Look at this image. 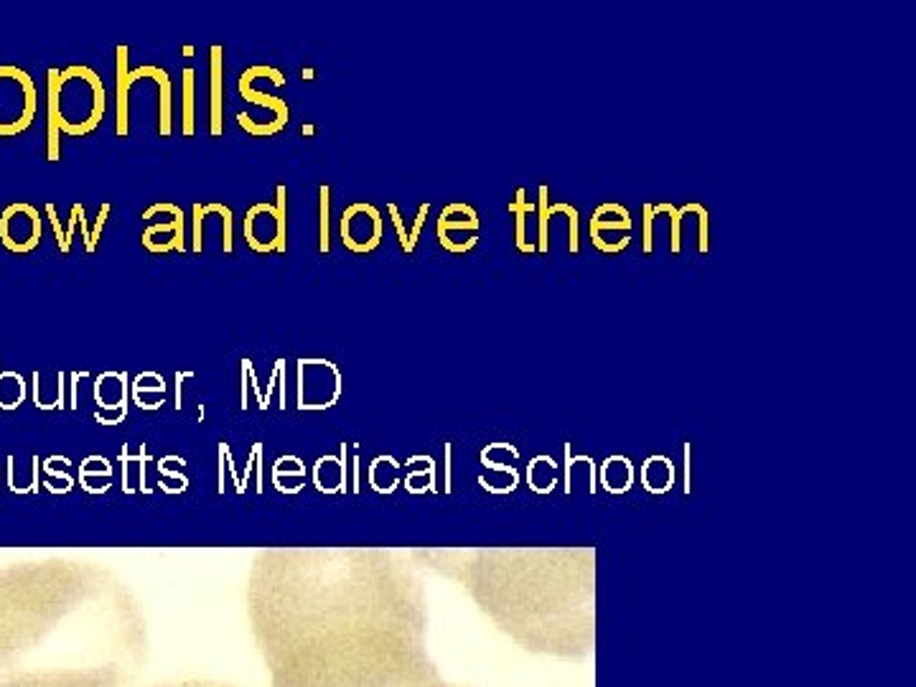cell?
Masks as SVG:
<instances>
[{
  "instance_id": "cell-1",
  "label": "cell",
  "mask_w": 916,
  "mask_h": 687,
  "mask_svg": "<svg viewBox=\"0 0 916 687\" xmlns=\"http://www.w3.org/2000/svg\"><path fill=\"white\" fill-rule=\"evenodd\" d=\"M250 621L273 687H423L441 677L410 581L275 563L252 581Z\"/></svg>"
},
{
  "instance_id": "cell-2",
  "label": "cell",
  "mask_w": 916,
  "mask_h": 687,
  "mask_svg": "<svg viewBox=\"0 0 916 687\" xmlns=\"http://www.w3.org/2000/svg\"><path fill=\"white\" fill-rule=\"evenodd\" d=\"M148 634L133 598L79 570L0 576V687H128Z\"/></svg>"
},
{
  "instance_id": "cell-3",
  "label": "cell",
  "mask_w": 916,
  "mask_h": 687,
  "mask_svg": "<svg viewBox=\"0 0 916 687\" xmlns=\"http://www.w3.org/2000/svg\"><path fill=\"white\" fill-rule=\"evenodd\" d=\"M107 95L102 77L95 69L74 64L59 77V112H62V135L84 138L95 133L105 120Z\"/></svg>"
},
{
  "instance_id": "cell-4",
  "label": "cell",
  "mask_w": 916,
  "mask_h": 687,
  "mask_svg": "<svg viewBox=\"0 0 916 687\" xmlns=\"http://www.w3.org/2000/svg\"><path fill=\"white\" fill-rule=\"evenodd\" d=\"M39 110L34 79L21 67H0V138H16L31 128Z\"/></svg>"
},
{
  "instance_id": "cell-5",
  "label": "cell",
  "mask_w": 916,
  "mask_h": 687,
  "mask_svg": "<svg viewBox=\"0 0 916 687\" xmlns=\"http://www.w3.org/2000/svg\"><path fill=\"white\" fill-rule=\"evenodd\" d=\"M285 199L288 191L280 184L275 189V202L252 204L245 217V240L257 255L285 252L288 247V222H285Z\"/></svg>"
},
{
  "instance_id": "cell-6",
  "label": "cell",
  "mask_w": 916,
  "mask_h": 687,
  "mask_svg": "<svg viewBox=\"0 0 916 687\" xmlns=\"http://www.w3.org/2000/svg\"><path fill=\"white\" fill-rule=\"evenodd\" d=\"M44 240V219L28 202H13L0 214V242L13 255H28Z\"/></svg>"
},
{
  "instance_id": "cell-7",
  "label": "cell",
  "mask_w": 916,
  "mask_h": 687,
  "mask_svg": "<svg viewBox=\"0 0 916 687\" xmlns=\"http://www.w3.org/2000/svg\"><path fill=\"white\" fill-rule=\"evenodd\" d=\"M436 232L443 250L453 252V255H464V252L474 250L476 242H479V214L469 204H448L438 217Z\"/></svg>"
},
{
  "instance_id": "cell-8",
  "label": "cell",
  "mask_w": 916,
  "mask_h": 687,
  "mask_svg": "<svg viewBox=\"0 0 916 687\" xmlns=\"http://www.w3.org/2000/svg\"><path fill=\"white\" fill-rule=\"evenodd\" d=\"M341 242L344 247L357 255H364V252H372L380 247L382 242V217L380 209L372 207L367 202H357L347 209V212L341 214Z\"/></svg>"
},
{
  "instance_id": "cell-9",
  "label": "cell",
  "mask_w": 916,
  "mask_h": 687,
  "mask_svg": "<svg viewBox=\"0 0 916 687\" xmlns=\"http://www.w3.org/2000/svg\"><path fill=\"white\" fill-rule=\"evenodd\" d=\"M255 79H257V67H250V69H245V72H242V77H240V97L245 102H250V105L263 107V110H265V123H268V135H278L280 130H283L285 125H288V120H291V107L285 105V100H280V97L263 95V92H257L255 87H252V84H255Z\"/></svg>"
},
{
  "instance_id": "cell-10",
  "label": "cell",
  "mask_w": 916,
  "mask_h": 687,
  "mask_svg": "<svg viewBox=\"0 0 916 687\" xmlns=\"http://www.w3.org/2000/svg\"><path fill=\"white\" fill-rule=\"evenodd\" d=\"M143 247L153 255H166V252H184V209L176 207L174 219H163V222L151 224L140 237Z\"/></svg>"
},
{
  "instance_id": "cell-11",
  "label": "cell",
  "mask_w": 916,
  "mask_h": 687,
  "mask_svg": "<svg viewBox=\"0 0 916 687\" xmlns=\"http://www.w3.org/2000/svg\"><path fill=\"white\" fill-rule=\"evenodd\" d=\"M59 77L62 69H49V79H46V158L51 163H56L62 158V112H59Z\"/></svg>"
},
{
  "instance_id": "cell-12",
  "label": "cell",
  "mask_w": 916,
  "mask_h": 687,
  "mask_svg": "<svg viewBox=\"0 0 916 687\" xmlns=\"http://www.w3.org/2000/svg\"><path fill=\"white\" fill-rule=\"evenodd\" d=\"M209 69H212V82H209V90H212V102H209L212 125H209V133H212V138H219L224 133V46L214 44L209 49Z\"/></svg>"
},
{
  "instance_id": "cell-13",
  "label": "cell",
  "mask_w": 916,
  "mask_h": 687,
  "mask_svg": "<svg viewBox=\"0 0 916 687\" xmlns=\"http://www.w3.org/2000/svg\"><path fill=\"white\" fill-rule=\"evenodd\" d=\"M606 232L609 235L619 232V237L632 235V214H629V209L621 207V204H601L591 219V240L604 237Z\"/></svg>"
},
{
  "instance_id": "cell-14",
  "label": "cell",
  "mask_w": 916,
  "mask_h": 687,
  "mask_svg": "<svg viewBox=\"0 0 916 687\" xmlns=\"http://www.w3.org/2000/svg\"><path fill=\"white\" fill-rule=\"evenodd\" d=\"M115 54H118V95H115L118 97V125H115V133H118V138H128V92L138 82V77L143 79V74H140V69L138 72L128 69V46L120 44Z\"/></svg>"
},
{
  "instance_id": "cell-15",
  "label": "cell",
  "mask_w": 916,
  "mask_h": 687,
  "mask_svg": "<svg viewBox=\"0 0 916 687\" xmlns=\"http://www.w3.org/2000/svg\"><path fill=\"white\" fill-rule=\"evenodd\" d=\"M509 212L517 214V247H520V252H535V245L527 242V235H525V219H527V214L535 212V204L527 202L525 189H517L514 202L509 204Z\"/></svg>"
},
{
  "instance_id": "cell-16",
  "label": "cell",
  "mask_w": 916,
  "mask_h": 687,
  "mask_svg": "<svg viewBox=\"0 0 916 687\" xmlns=\"http://www.w3.org/2000/svg\"><path fill=\"white\" fill-rule=\"evenodd\" d=\"M194 82H196V72L194 69H184V118H181V125H184V138H191L196 133V123H194Z\"/></svg>"
},
{
  "instance_id": "cell-17",
  "label": "cell",
  "mask_w": 916,
  "mask_h": 687,
  "mask_svg": "<svg viewBox=\"0 0 916 687\" xmlns=\"http://www.w3.org/2000/svg\"><path fill=\"white\" fill-rule=\"evenodd\" d=\"M319 217H321V227H319V250L329 252L331 242H329V217H331V189L329 184H324L319 189Z\"/></svg>"
},
{
  "instance_id": "cell-18",
  "label": "cell",
  "mask_w": 916,
  "mask_h": 687,
  "mask_svg": "<svg viewBox=\"0 0 916 687\" xmlns=\"http://www.w3.org/2000/svg\"><path fill=\"white\" fill-rule=\"evenodd\" d=\"M204 214H219V217H222V224H224L222 250L229 255V252L235 250V219H232V209H229L227 204L214 202V204H207V207H204Z\"/></svg>"
},
{
  "instance_id": "cell-19",
  "label": "cell",
  "mask_w": 916,
  "mask_h": 687,
  "mask_svg": "<svg viewBox=\"0 0 916 687\" xmlns=\"http://www.w3.org/2000/svg\"><path fill=\"white\" fill-rule=\"evenodd\" d=\"M537 207H540V245H537L535 250L548 252V222H550V217H548V186H540V204H537Z\"/></svg>"
},
{
  "instance_id": "cell-20",
  "label": "cell",
  "mask_w": 916,
  "mask_h": 687,
  "mask_svg": "<svg viewBox=\"0 0 916 687\" xmlns=\"http://www.w3.org/2000/svg\"><path fill=\"white\" fill-rule=\"evenodd\" d=\"M204 204H194V240H191V250L199 255L204 250Z\"/></svg>"
},
{
  "instance_id": "cell-21",
  "label": "cell",
  "mask_w": 916,
  "mask_h": 687,
  "mask_svg": "<svg viewBox=\"0 0 916 687\" xmlns=\"http://www.w3.org/2000/svg\"><path fill=\"white\" fill-rule=\"evenodd\" d=\"M46 217H49L51 227H54V232H56V247H59V250H62L64 255H67V252L72 250V245L67 242V232H64L62 224H59V217H56L54 204H46Z\"/></svg>"
},
{
  "instance_id": "cell-22",
  "label": "cell",
  "mask_w": 916,
  "mask_h": 687,
  "mask_svg": "<svg viewBox=\"0 0 916 687\" xmlns=\"http://www.w3.org/2000/svg\"><path fill=\"white\" fill-rule=\"evenodd\" d=\"M428 212H431V204H428V202L420 204L418 217H415V224H413V229H410V235H408V255H413V252H415V245H418V237H420V229H423Z\"/></svg>"
},
{
  "instance_id": "cell-23",
  "label": "cell",
  "mask_w": 916,
  "mask_h": 687,
  "mask_svg": "<svg viewBox=\"0 0 916 687\" xmlns=\"http://www.w3.org/2000/svg\"><path fill=\"white\" fill-rule=\"evenodd\" d=\"M107 214H110V204H102L100 214H97L95 232H92V235H90V242H87V247H84V250L90 252V255L97 250V245H100V240H102V229H105V222H107Z\"/></svg>"
},
{
  "instance_id": "cell-24",
  "label": "cell",
  "mask_w": 916,
  "mask_h": 687,
  "mask_svg": "<svg viewBox=\"0 0 916 687\" xmlns=\"http://www.w3.org/2000/svg\"><path fill=\"white\" fill-rule=\"evenodd\" d=\"M153 687H237V685H229V682H219V680H176V682H163V685H153Z\"/></svg>"
},
{
  "instance_id": "cell-25",
  "label": "cell",
  "mask_w": 916,
  "mask_h": 687,
  "mask_svg": "<svg viewBox=\"0 0 916 687\" xmlns=\"http://www.w3.org/2000/svg\"><path fill=\"white\" fill-rule=\"evenodd\" d=\"M695 214H698V222H700V229H698V247H700V252H708V212H705L703 207H700V204H695Z\"/></svg>"
},
{
  "instance_id": "cell-26",
  "label": "cell",
  "mask_w": 916,
  "mask_h": 687,
  "mask_svg": "<svg viewBox=\"0 0 916 687\" xmlns=\"http://www.w3.org/2000/svg\"><path fill=\"white\" fill-rule=\"evenodd\" d=\"M654 217H657V214H654V209L649 207V204H644V252H652V247H654V235H652V224H654Z\"/></svg>"
},
{
  "instance_id": "cell-27",
  "label": "cell",
  "mask_w": 916,
  "mask_h": 687,
  "mask_svg": "<svg viewBox=\"0 0 916 687\" xmlns=\"http://www.w3.org/2000/svg\"><path fill=\"white\" fill-rule=\"evenodd\" d=\"M390 217H392V224H395V229H397V240H400V247H403V252H408V232H405V224H403V217H400V212H397V207L395 204H390Z\"/></svg>"
}]
</instances>
